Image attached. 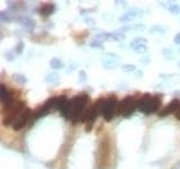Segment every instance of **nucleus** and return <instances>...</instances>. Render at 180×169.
Returning a JSON list of instances; mask_svg holds the SVG:
<instances>
[{"label":"nucleus","instance_id":"f257e3e1","mask_svg":"<svg viewBox=\"0 0 180 169\" xmlns=\"http://www.w3.org/2000/svg\"><path fill=\"white\" fill-rule=\"evenodd\" d=\"M89 101V96L87 94H79L78 96L73 97L72 99H69V103L66 106V108L61 112L66 120H70L71 123L77 124L80 122L81 115L83 112L87 109V104Z\"/></svg>","mask_w":180,"mask_h":169},{"label":"nucleus","instance_id":"f03ea898","mask_svg":"<svg viewBox=\"0 0 180 169\" xmlns=\"http://www.w3.org/2000/svg\"><path fill=\"white\" fill-rule=\"evenodd\" d=\"M135 109H138V99H135L133 96H127L118 103L116 115L130 117L135 112Z\"/></svg>","mask_w":180,"mask_h":169},{"label":"nucleus","instance_id":"7ed1b4c3","mask_svg":"<svg viewBox=\"0 0 180 169\" xmlns=\"http://www.w3.org/2000/svg\"><path fill=\"white\" fill-rule=\"evenodd\" d=\"M25 108H26L25 101H17L11 109H9L7 113H5L2 118V124L5 126H10V125L13 126L15 122L18 120V117L25 111Z\"/></svg>","mask_w":180,"mask_h":169},{"label":"nucleus","instance_id":"20e7f679","mask_svg":"<svg viewBox=\"0 0 180 169\" xmlns=\"http://www.w3.org/2000/svg\"><path fill=\"white\" fill-rule=\"evenodd\" d=\"M118 103H119V101H118L115 97H109L105 101L102 116L104 117V120H105L106 122H109V121H111L115 116H116Z\"/></svg>","mask_w":180,"mask_h":169},{"label":"nucleus","instance_id":"39448f33","mask_svg":"<svg viewBox=\"0 0 180 169\" xmlns=\"http://www.w3.org/2000/svg\"><path fill=\"white\" fill-rule=\"evenodd\" d=\"M161 103H162V97H161V95H155L153 97L151 96L150 101H147L146 106L143 108L142 113L146 114V115L157 113L161 107Z\"/></svg>","mask_w":180,"mask_h":169},{"label":"nucleus","instance_id":"423d86ee","mask_svg":"<svg viewBox=\"0 0 180 169\" xmlns=\"http://www.w3.org/2000/svg\"><path fill=\"white\" fill-rule=\"evenodd\" d=\"M32 116H33V112H32V109L26 107L25 108V111L22 113V115L18 117V120L15 122V124L13 125V129L15 131H20L23 127L26 126V124L28 123V122H30Z\"/></svg>","mask_w":180,"mask_h":169},{"label":"nucleus","instance_id":"0eeeda50","mask_svg":"<svg viewBox=\"0 0 180 169\" xmlns=\"http://www.w3.org/2000/svg\"><path fill=\"white\" fill-rule=\"evenodd\" d=\"M179 107H180V101L177 99V98H174V99H172L163 109H161V111L159 112V116L166 117V116H168L169 114L176 113Z\"/></svg>","mask_w":180,"mask_h":169},{"label":"nucleus","instance_id":"6e6552de","mask_svg":"<svg viewBox=\"0 0 180 169\" xmlns=\"http://www.w3.org/2000/svg\"><path fill=\"white\" fill-rule=\"evenodd\" d=\"M55 10V6L53 5V3H45V5H42V6L39 7L38 9V13L42 15V16H50V15H52L53 11Z\"/></svg>","mask_w":180,"mask_h":169},{"label":"nucleus","instance_id":"1a4fd4ad","mask_svg":"<svg viewBox=\"0 0 180 169\" xmlns=\"http://www.w3.org/2000/svg\"><path fill=\"white\" fill-rule=\"evenodd\" d=\"M44 81L47 82V84H59L60 82V76L56 73V72H50L45 76L44 78Z\"/></svg>","mask_w":180,"mask_h":169},{"label":"nucleus","instance_id":"9d476101","mask_svg":"<svg viewBox=\"0 0 180 169\" xmlns=\"http://www.w3.org/2000/svg\"><path fill=\"white\" fill-rule=\"evenodd\" d=\"M68 103H69V99H68V97L66 96H60V97H58V101H56V107L55 109H58V111L62 112L64 108H66V106L68 105Z\"/></svg>","mask_w":180,"mask_h":169},{"label":"nucleus","instance_id":"9b49d317","mask_svg":"<svg viewBox=\"0 0 180 169\" xmlns=\"http://www.w3.org/2000/svg\"><path fill=\"white\" fill-rule=\"evenodd\" d=\"M150 98H151V95L150 94H144L141 98H138V111H140V112L143 111V108L146 106L147 101H150Z\"/></svg>","mask_w":180,"mask_h":169},{"label":"nucleus","instance_id":"f8f14e48","mask_svg":"<svg viewBox=\"0 0 180 169\" xmlns=\"http://www.w3.org/2000/svg\"><path fill=\"white\" fill-rule=\"evenodd\" d=\"M50 65H51V68L55 69V70H60V69H62L63 67H64L63 62L61 61L59 58H53L52 60L50 61Z\"/></svg>","mask_w":180,"mask_h":169},{"label":"nucleus","instance_id":"ddd939ff","mask_svg":"<svg viewBox=\"0 0 180 169\" xmlns=\"http://www.w3.org/2000/svg\"><path fill=\"white\" fill-rule=\"evenodd\" d=\"M124 33L119 32V31H116V32H113V33H106V37H109V39H114V41H121V39H124Z\"/></svg>","mask_w":180,"mask_h":169},{"label":"nucleus","instance_id":"4468645a","mask_svg":"<svg viewBox=\"0 0 180 169\" xmlns=\"http://www.w3.org/2000/svg\"><path fill=\"white\" fill-rule=\"evenodd\" d=\"M102 65H104V68L105 69H109V70H111V69L117 68L118 62L116 61V60H113V59H108V60H105V61H104Z\"/></svg>","mask_w":180,"mask_h":169},{"label":"nucleus","instance_id":"2eb2a0df","mask_svg":"<svg viewBox=\"0 0 180 169\" xmlns=\"http://www.w3.org/2000/svg\"><path fill=\"white\" fill-rule=\"evenodd\" d=\"M13 78H14L15 81L18 82V84H26L27 82L26 77H25L24 75H20V73H14Z\"/></svg>","mask_w":180,"mask_h":169},{"label":"nucleus","instance_id":"dca6fc26","mask_svg":"<svg viewBox=\"0 0 180 169\" xmlns=\"http://www.w3.org/2000/svg\"><path fill=\"white\" fill-rule=\"evenodd\" d=\"M146 42H147V41L145 39H144V37H136V39H134L131 42V47L133 49V47H135V46H138V45L146 44Z\"/></svg>","mask_w":180,"mask_h":169},{"label":"nucleus","instance_id":"f3484780","mask_svg":"<svg viewBox=\"0 0 180 169\" xmlns=\"http://www.w3.org/2000/svg\"><path fill=\"white\" fill-rule=\"evenodd\" d=\"M133 51L135 53H138V54H144V53L147 52V46L146 44H142V45H138L133 47Z\"/></svg>","mask_w":180,"mask_h":169},{"label":"nucleus","instance_id":"a211bd4d","mask_svg":"<svg viewBox=\"0 0 180 169\" xmlns=\"http://www.w3.org/2000/svg\"><path fill=\"white\" fill-rule=\"evenodd\" d=\"M166 31H167V27L162 25H157L150 28V33H166Z\"/></svg>","mask_w":180,"mask_h":169},{"label":"nucleus","instance_id":"6ab92c4d","mask_svg":"<svg viewBox=\"0 0 180 169\" xmlns=\"http://www.w3.org/2000/svg\"><path fill=\"white\" fill-rule=\"evenodd\" d=\"M89 46H91V47H98V49H104V43H102V39H96L89 43Z\"/></svg>","mask_w":180,"mask_h":169},{"label":"nucleus","instance_id":"aec40b11","mask_svg":"<svg viewBox=\"0 0 180 169\" xmlns=\"http://www.w3.org/2000/svg\"><path fill=\"white\" fill-rule=\"evenodd\" d=\"M168 9L170 10L172 14H174V15H177V14L180 13V7L178 5H176V3H171L170 6L168 7Z\"/></svg>","mask_w":180,"mask_h":169},{"label":"nucleus","instance_id":"412c9836","mask_svg":"<svg viewBox=\"0 0 180 169\" xmlns=\"http://www.w3.org/2000/svg\"><path fill=\"white\" fill-rule=\"evenodd\" d=\"M122 69H123V71H125V72L136 71V67H135L134 64H124Z\"/></svg>","mask_w":180,"mask_h":169},{"label":"nucleus","instance_id":"4be33fe9","mask_svg":"<svg viewBox=\"0 0 180 169\" xmlns=\"http://www.w3.org/2000/svg\"><path fill=\"white\" fill-rule=\"evenodd\" d=\"M23 50H24V43L18 42V44H17L16 47H15V52H16L17 54H22V53H23Z\"/></svg>","mask_w":180,"mask_h":169},{"label":"nucleus","instance_id":"5701e85b","mask_svg":"<svg viewBox=\"0 0 180 169\" xmlns=\"http://www.w3.org/2000/svg\"><path fill=\"white\" fill-rule=\"evenodd\" d=\"M86 80H87V73H86L83 70H81V71L79 72V81L85 82Z\"/></svg>","mask_w":180,"mask_h":169},{"label":"nucleus","instance_id":"b1692460","mask_svg":"<svg viewBox=\"0 0 180 169\" xmlns=\"http://www.w3.org/2000/svg\"><path fill=\"white\" fill-rule=\"evenodd\" d=\"M174 43H176V44H180V33H178L177 35L174 36Z\"/></svg>","mask_w":180,"mask_h":169},{"label":"nucleus","instance_id":"393cba45","mask_svg":"<svg viewBox=\"0 0 180 169\" xmlns=\"http://www.w3.org/2000/svg\"><path fill=\"white\" fill-rule=\"evenodd\" d=\"M174 116H176V118H177L178 121H180V107L178 108V111L174 113Z\"/></svg>","mask_w":180,"mask_h":169},{"label":"nucleus","instance_id":"a878e982","mask_svg":"<svg viewBox=\"0 0 180 169\" xmlns=\"http://www.w3.org/2000/svg\"><path fill=\"white\" fill-rule=\"evenodd\" d=\"M86 22H87L88 24H91V25H94V24H95V20H94V19H86Z\"/></svg>","mask_w":180,"mask_h":169},{"label":"nucleus","instance_id":"bb28decb","mask_svg":"<svg viewBox=\"0 0 180 169\" xmlns=\"http://www.w3.org/2000/svg\"><path fill=\"white\" fill-rule=\"evenodd\" d=\"M174 95H176V96H179V95H180V90L174 91Z\"/></svg>","mask_w":180,"mask_h":169},{"label":"nucleus","instance_id":"cd10ccee","mask_svg":"<svg viewBox=\"0 0 180 169\" xmlns=\"http://www.w3.org/2000/svg\"><path fill=\"white\" fill-rule=\"evenodd\" d=\"M178 67H179V68H180V61L178 62Z\"/></svg>","mask_w":180,"mask_h":169},{"label":"nucleus","instance_id":"c85d7f7f","mask_svg":"<svg viewBox=\"0 0 180 169\" xmlns=\"http://www.w3.org/2000/svg\"><path fill=\"white\" fill-rule=\"evenodd\" d=\"M179 53H180V50H179Z\"/></svg>","mask_w":180,"mask_h":169}]
</instances>
